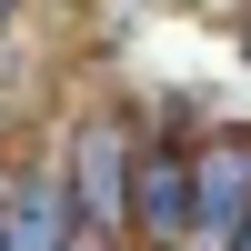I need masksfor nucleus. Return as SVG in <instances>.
<instances>
[{
	"mask_svg": "<svg viewBox=\"0 0 251 251\" xmlns=\"http://www.w3.org/2000/svg\"><path fill=\"white\" fill-rule=\"evenodd\" d=\"M131 151H141L131 121H121V111H91V121H80V141H71V161H60L71 211H80V231H91V241H131Z\"/></svg>",
	"mask_w": 251,
	"mask_h": 251,
	"instance_id": "f257e3e1",
	"label": "nucleus"
},
{
	"mask_svg": "<svg viewBox=\"0 0 251 251\" xmlns=\"http://www.w3.org/2000/svg\"><path fill=\"white\" fill-rule=\"evenodd\" d=\"M131 241L141 251L191 241V151L181 141H141L131 151Z\"/></svg>",
	"mask_w": 251,
	"mask_h": 251,
	"instance_id": "f03ea898",
	"label": "nucleus"
},
{
	"mask_svg": "<svg viewBox=\"0 0 251 251\" xmlns=\"http://www.w3.org/2000/svg\"><path fill=\"white\" fill-rule=\"evenodd\" d=\"M80 211H71V181L60 171H20L10 201H0V251H71Z\"/></svg>",
	"mask_w": 251,
	"mask_h": 251,
	"instance_id": "7ed1b4c3",
	"label": "nucleus"
},
{
	"mask_svg": "<svg viewBox=\"0 0 251 251\" xmlns=\"http://www.w3.org/2000/svg\"><path fill=\"white\" fill-rule=\"evenodd\" d=\"M71 251H111V241H91V231H80V241H71Z\"/></svg>",
	"mask_w": 251,
	"mask_h": 251,
	"instance_id": "20e7f679",
	"label": "nucleus"
},
{
	"mask_svg": "<svg viewBox=\"0 0 251 251\" xmlns=\"http://www.w3.org/2000/svg\"><path fill=\"white\" fill-rule=\"evenodd\" d=\"M231 251H251V221H241V241H231Z\"/></svg>",
	"mask_w": 251,
	"mask_h": 251,
	"instance_id": "39448f33",
	"label": "nucleus"
},
{
	"mask_svg": "<svg viewBox=\"0 0 251 251\" xmlns=\"http://www.w3.org/2000/svg\"><path fill=\"white\" fill-rule=\"evenodd\" d=\"M0 20H10V0H0Z\"/></svg>",
	"mask_w": 251,
	"mask_h": 251,
	"instance_id": "423d86ee",
	"label": "nucleus"
}]
</instances>
